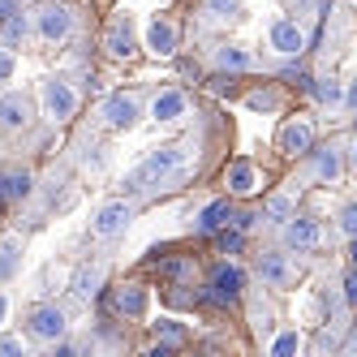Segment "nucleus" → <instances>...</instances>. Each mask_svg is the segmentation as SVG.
Wrapping results in <instances>:
<instances>
[{
    "mask_svg": "<svg viewBox=\"0 0 357 357\" xmlns=\"http://www.w3.org/2000/svg\"><path fill=\"white\" fill-rule=\"evenodd\" d=\"M340 228H344L349 237H357V202H349V207L340 211Z\"/></svg>",
    "mask_w": 357,
    "mask_h": 357,
    "instance_id": "2f4dec72",
    "label": "nucleus"
},
{
    "mask_svg": "<svg viewBox=\"0 0 357 357\" xmlns=\"http://www.w3.org/2000/svg\"><path fill=\"white\" fill-rule=\"evenodd\" d=\"M181 146H160V151H151V155L125 176V185H130V194H142V190H151V185H160L168 172H176L181 168Z\"/></svg>",
    "mask_w": 357,
    "mask_h": 357,
    "instance_id": "f257e3e1",
    "label": "nucleus"
},
{
    "mask_svg": "<svg viewBox=\"0 0 357 357\" xmlns=\"http://www.w3.org/2000/svg\"><path fill=\"white\" fill-rule=\"evenodd\" d=\"M0 353H5V357H17V353H22V340L5 336V340H0Z\"/></svg>",
    "mask_w": 357,
    "mask_h": 357,
    "instance_id": "72a5a7b5",
    "label": "nucleus"
},
{
    "mask_svg": "<svg viewBox=\"0 0 357 357\" xmlns=\"http://www.w3.org/2000/svg\"><path fill=\"white\" fill-rule=\"evenodd\" d=\"M116 310H121L125 319H142V314H146V289H142V284H125V289L116 293Z\"/></svg>",
    "mask_w": 357,
    "mask_h": 357,
    "instance_id": "dca6fc26",
    "label": "nucleus"
},
{
    "mask_svg": "<svg viewBox=\"0 0 357 357\" xmlns=\"http://www.w3.org/2000/svg\"><path fill=\"white\" fill-rule=\"evenodd\" d=\"M245 108H250V112H275V108H280V91H271V86L250 91V95H245Z\"/></svg>",
    "mask_w": 357,
    "mask_h": 357,
    "instance_id": "5701e85b",
    "label": "nucleus"
},
{
    "mask_svg": "<svg viewBox=\"0 0 357 357\" xmlns=\"http://www.w3.org/2000/svg\"><path fill=\"white\" fill-rule=\"evenodd\" d=\"M314 95H319L323 108H344V82H336V78H319Z\"/></svg>",
    "mask_w": 357,
    "mask_h": 357,
    "instance_id": "412c9836",
    "label": "nucleus"
},
{
    "mask_svg": "<svg viewBox=\"0 0 357 357\" xmlns=\"http://www.w3.org/2000/svg\"><path fill=\"white\" fill-rule=\"evenodd\" d=\"M5 194H9V198H26V194H31V176H26V172L5 176Z\"/></svg>",
    "mask_w": 357,
    "mask_h": 357,
    "instance_id": "cd10ccee",
    "label": "nucleus"
},
{
    "mask_svg": "<svg viewBox=\"0 0 357 357\" xmlns=\"http://www.w3.org/2000/svg\"><path fill=\"white\" fill-rule=\"evenodd\" d=\"M259 275L267 280V284L284 289V284H293V280H297V267L284 259V254H263V263H259Z\"/></svg>",
    "mask_w": 357,
    "mask_h": 357,
    "instance_id": "f8f14e48",
    "label": "nucleus"
},
{
    "mask_svg": "<svg viewBox=\"0 0 357 357\" xmlns=\"http://www.w3.org/2000/svg\"><path fill=\"white\" fill-rule=\"evenodd\" d=\"M254 327H259L263 336H271V331H275V323H271V310H254Z\"/></svg>",
    "mask_w": 357,
    "mask_h": 357,
    "instance_id": "473e14b6",
    "label": "nucleus"
},
{
    "mask_svg": "<svg viewBox=\"0 0 357 357\" xmlns=\"http://www.w3.org/2000/svg\"><path fill=\"white\" fill-rule=\"evenodd\" d=\"M344 297H349V301H353V305H357V271H353V275H349V280H344Z\"/></svg>",
    "mask_w": 357,
    "mask_h": 357,
    "instance_id": "e433bc0d",
    "label": "nucleus"
},
{
    "mask_svg": "<svg viewBox=\"0 0 357 357\" xmlns=\"http://www.w3.org/2000/svg\"><path fill=\"white\" fill-rule=\"evenodd\" d=\"M99 284H104V267H82L78 275H73V293L78 297H95Z\"/></svg>",
    "mask_w": 357,
    "mask_h": 357,
    "instance_id": "4be33fe9",
    "label": "nucleus"
},
{
    "mask_svg": "<svg viewBox=\"0 0 357 357\" xmlns=\"http://www.w3.org/2000/svg\"><path fill=\"white\" fill-rule=\"evenodd\" d=\"M17 267H22V241L5 237V241H0V280H13Z\"/></svg>",
    "mask_w": 357,
    "mask_h": 357,
    "instance_id": "aec40b11",
    "label": "nucleus"
},
{
    "mask_svg": "<svg viewBox=\"0 0 357 357\" xmlns=\"http://www.w3.org/2000/svg\"><path fill=\"white\" fill-rule=\"evenodd\" d=\"M13 73H17L13 52H5V47H0V82H13Z\"/></svg>",
    "mask_w": 357,
    "mask_h": 357,
    "instance_id": "7c9ffc66",
    "label": "nucleus"
},
{
    "mask_svg": "<svg viewBox=\"0 0 357 357\" xmlns=\"http://www.w3.org/2000/svg\"><path fill=\"white\" fill-rule=\"evenodd\" d=\"M146 52H155V56H172L176 52V26L168 17H151L146 22Z\"/></svg>",
    "mask_w": 357,
    "mask_h": 357,
    "instance_id": "6e6552de",
    "label": "nucleus"
},
{
    "mask_svg": "<svg viewBox=\"0 0 357 357\" xmlns=\"http://www.w3.org/2000/svg\"><path fill=\"white\" fill-rule=\"evenodd\" d=\"M301 349V336L297 331H280V336L271 340V357H289V353H297Z\"/></svg>",
    "mask_w": 357,
    "mask_h": 357,
    "instance_id": "bb28decb",
    "label": "nucleus"
},
{
    "mask_svg": "<svg viewBox=\"0 0 357 357\" xmlns=\"http://www.w3.org/2000/svg\"><path fill=\"white\" fill-rule=\"evenodd\" d=\"M220 245H224V250H241V233H224Z\"/></svg>",
    "mask_w": 357,
    "mask_h": 357,
    "instance_id": "c9c22d12",
    "label": "nucleus"
},
{
    "mask_svg": "<svg viewBox=\"0 0 357 357\" xmlns=\"http://www.w3.org/2000/svg\"><path fill=\"white\" fill-rule=\"evenodd\" d=\"M9 310H13V305H9V297H5V293H0V327H5V319H9Z\"/></svg>",
    "mask_w": 357,
    "mask_h": 357,
    "instance_id": "58836bf2",
    "label": "nucleus"
},
{
    "mask_svg": "<svg viewBox=\"0 0 357 357\" xmlns=\"http://www.w3.org/2000/svg\"><path fill=\"white\" fill-rule=\"evenodd\" d=\"M349 353H357V327H353V336H349V344H344Z\"/></svg>",
    "mask_w": 357,
    "mask_h": 357,
    "instance_id": "a19ab883",
    "label": "nucleus"
},
{
    "mask_svg": "<svg viewBox=\"0 0 357 357\" xmlns=\"http://www.w3.org/2000/svg\"><path fill=\"white\" fill-rule=\"evenodd\" d=\"M215 65H220L224 73H241V69H254V56L245 52V47L228 43V47H215Z\"/></svg>",
    "mask_w": 357,
    "mask_h": 357,
    "instance_id": "a211bd4d",
    "label": "nucleus"
},
{
    "mask_svg": "<svg viewBox=\"0 0 357 357\" xmlns=\"http://www.w3.org/2000/svg\"><path fill=\"white\" fill-rule=\"evenodd\" d=\"M155 336H160L164 344H181V340H185V327L176 323V319H160V323H155Z\"/></svg>",
    "mask_w": 357,
    "mask_h": 357,
    "instance_id": "a878e982",
    "label": "nucleus"
},
{
    "mask_svg": "<svg viewBox=\"0 0 357 357\" xmlns=\"http://www.w3.org/2000/svg\"><path fill=\"white\" fill-rule=\"evenodd\" d=\"M130 220H134V207H130L125 198H112V202H104V207L95 211L91 233H95L99 241H112V237H121L125 228H130Z\"/></svg>",
    "mask_w": 357,
    "mask_h": 357,
    "instance_id": "f03ea898",
    "label": "nucleus"
},
{
    "mask_svg": "<svg viewBox=\"0 0 357 357\" xmlns=\"http://www.w3.org/2000/svg\"><path fill=\"white\" fill-rule=\"evenodd\" d=\"M185 108H190V99H185V91H176V86H168V91H160L155 99H151V116H155V121H181Z\"/></svg>",
    "mask_w": 357,
    "mask_h": 357,
    "instance_id": "9b49d317",
    "label": "nucleus"
},
{
    "mask_svg": "<svg viewBox=\"0 0 357 357\" xmlns=\"http://www.w3.org/2000/svg\"><path fill=\"white\" fill-rule=\"evenodd\" d=\"M5 39H13V43H22V39H26V17H5Z\"/></svg>",
    "mask_w": 357,
    "mask_h": 357,
    "instance_id": "c756f323",
    "label": "nucleus"
},
{
    "mask_svg": "<svg viewBox=\"0 0 357 357\" xmlns=\"http://www.w3.org/2000/svg\"><path fill=\"white\" fill-rule=\"evenodd\" d=\"M31 121V99L22 91H5L0 95V125L5 130H22V125Z\"/></svg>",
    "mask_w": 357,
    "mask_h": 357,
    "instance_id": "1a4fd4ad",
    "label": "nucleus"
},
{
    "mask_svg": "<svg viewBox=\"0 0 357 357\" xmlns=\"http://www.w3.org/2000/svg\"><path fill=\"white\" fill-rule=\"evenodd\" d=\"M284 241H289L293 250H314V245L323 241V233H319L314 220H297V215H293V220L284 224Z\"/></svg>",
    "mask_w": 357,
    "mask_h": 357,
    "instance_id": "ddd939ff",
    "label": "nucleus"
},
{
    "mask_svg": "<svg viewBox=\"0 0 357 357\" xmlns=\"http://www.w3.org/2000/svg\"><path fill=\"white\" fill-rule=\"evenodd\" d=\"M164 271H168V275H185V271H190V263H181V259H176V263H168Z\"/></svg>",
    "mask_w": 357,
    "mask_h": 357,
    "instance_id": "4c0bfd02",
    "label": "nucleus"
},
{
    "mask_svg": "<svg viewBox=\"0 0 357 357\" xmlns=\"http://www.w3.org/2000/svg\"><path fill=\"white\" fill-rule=\"evenodd\" d=\"M211 91H215V95H228V91H233V82H224V78H215V82H211Z\"/></svg>",
    "mask_w": 357,
    "mask_h": 357,
    "instance_id": "ea45409f",
    "label": "nucleus"
},
{
    "mask_svg": "<svg viewBox=\"0 0 357 357\" xmlns=\"http://www.w3.org/2000/svg\"><path fill=\"white\" fill-rule=\"evenodd\" d=\"M39 35L47 43H56V39H69L73 35V13L65 5H43L39 9Z\"/></svg>",
    "mask_w": 357,
    "mask_h": 357,
    "instance_id": "0eeeda50",
    "label": "nucleus"
},
{
    "mask_svg": "<svg viewBox=\"0 0 357 357\" xmlns=\"http://www.w3.org/2000/svg\"><path fill=\"white\" fill-rule=\"evenodd\" d=\"M340 168H344L340 151H336V146H323L319 160H314V176H319L323 185H336V181H340Z\"/></svg>",
    "mask_w": 357,
    "mask_h": 357,
    "instance_id": "f3484780",
    "label": "nucleus"
},
{
    "mask_svg": "<svg viewBox=\"0 0 357 357\" xmlns=\"http://www.w3.org/2000/svg\"><path fill=\"white\" fill-rule=\"evenodd\" d=\"M228 190H233V194H254V190H259V168H254L250 160H237L233 168H228Z\"/></svg>",
    "mask_w": 357,
    "mask_h": 357,
    "instance_id": "2eb2a0df",
    "label": "nucleus"
},
{
    "mask_svg": "<svg viewBox=\"0 0 357 357\" xmlns=\"http://www.w3.org/2000/svg\"><path fill=\"white\" fill-rule=\"evenodd\" d=\"M5 13H13V5H9V0H0V17H5Z\"/></svg>",
    "mask_w": 357,
    "mask_h": 357,
    "instance_id": "79ce46f5",
    "label": "nucleus"
},
{
    "mask_svg": "<svg viewBox=\"0 0 357 357\" xmlns=\"http://www.w3.org/2000/svg\"><path fill=\"white\" fill-rule=\"evenodd\" d=\"M211 17H241V0H207Z\"/></svg>",
    "mask_w": 357,
    "mask_h": 357,
    "instance_id": "c85d7f7f",
    "label": "nucleus"
},
{
    "mask_svg": "<svg viewBox=\"0 0 357 357\" xmlns=\"http://www.w3.org/2000/svg\"><path fill=\"white\" fill-rule=\"evenodd\" d=\"M267 220H280V224H289V220H293V198H284V194L267 198Z\"/></svg>",
    "mask_w": 357,
    "mask_h": 357,
    "instance_id": "b1692460",
    "label": "nucleus"
},
{
    "mask_svg": "<svg viewBox=\"0 0 357 357\" xmlns=\"http://www.w3.org/2000/svg\"><path fill=\"white\" fill-rule=\"evenodd\" d=\"M353 263H357V237H353Z\"/></svg>",
    "mask_w": 357,
    "mask_h": 357,
    "instance_id": "37998d69",
    "label": "nucleus"
},
{
    "mask_svg": "<svg viewBox=\"0 0 357 357\" xmlns=\"http://www.w3.org/2000/svg\"><path fill=\"white\" fill-rule=\"evenodd\" d=\"M138 116H142L138 95H130V91H116V95H108V104H104V121L112 125V130H134V125H138Z\"/></svg>",
    "mask_w": 357,
    "mask_h": 357,
    "instance_id": "20e7f679",
    "label": "nucleus"
},
{
    "mask_svg": "<svg viewBox=\"0 0 357 357\" xmlns=\"http://www.w3.org/2000/svg\"><path fill=\"white\" fill-rule=\"evenodd\" d=\"M314 142V130L305 121H289L284 130H280V151H289V155H297V151H310Z\"/></svg>",
    "mask_w": 357,
    "mask_h": 357,
    "instance_id": "4468645a",
    "label": "nucleus"
},
{
    "mask_svg": "<svg viewBox=\"0 0 357 357\" xmlns=\"http://www.w3.org/2000/svg\"><path fill=\"white\" fill-rule=\"evenodd\" d=\"M267 35H271V47H275L280 56H297L301 47H305V31L297 26L293 17H275Z\"/></svg>",
    "mask_w": 357,
    "mask_h": 357,
    "instance_id": "39448f33",
    "label": "nucleus"
},
{
    "mask_svg": "<svg viewBox=\"0 0 357 357\" xmlns=\"http://www.w3.org/2000/svg\"><path fill=\"white\" fill-rule=\"evenodd\" d=\"M224 215H228V202H211L207 211H202V220H198V228L202 233H215V228L224 224Z\"/></svg>",
    "mask_w": 357,
    "mask_h": 357,
    "instance_id": "393cba45",
    "label": "nucleus"
},
{
    "mask_svg": "<svg viewBox=\"0 0 357 357\" xmlns=\"http://www.w3.org/2000/svg\"><path fill=\"white\" fill-rule=\"evenodd\" d=\"M237 289H241V271L237 267H220L215 271V284H211V297L215 301H233Z\"/></svg>",
    "mask_w": 357,
    "mask_h": 357,
    "instance_id": "6ab92c4d",
    "label": "nucleus"
},
{
    "mask_svg": "<svg viewBox=\"0 0 357 357\" xmlns=\"http://www.w3.org/2000/svg\"><path fill=\"white\" fill-rule=\"evenodd\" d=\"M353 168H357V142H353Z\"/></svg>",
    "mask_w": 357,
    "mask_h": 357,
    "instance_id": "c03bdc74",
    "label": "nucleus"
},
{
    "mask_svg": "<svg viewBox=\"0 0 357 357\" xmlns=\"http://www.w3.org/2000/svg\"><path fill=\"white\" fill-rule=\"evenodd\" d=\"M108 52L116 56V61H130L134 52H138V43H134V22L130 17H116L112 22V26H108Z\"/></svg>",
    "mask_w": 357,
    "mask_h": 357,
    "instance_id": "9d476101",
    "label": "nucleus"
},
{
    "mask_svg": "<svg viewBox=\"0 0 357 357\" xmlns=\"http://www.w3.org/2000/svg\"><path fill=\"white\" fill-rule=\"evenodd\" d=\"M344 108H349V112H357V78L344 86Z\"/></svg>",
    "mask_w": 357,
    "mask_h": 357,
    "instance_id": "f704fd0d",
    "label": "nucleus"
},
{
    "mask_svg": "<svg viewBox=\"0 0 357 357\" xmlns=\"http://www.w3.org/2000/svg\"><path fill=\"white\" fill-rule=\"evenodd\" d=\"M43 108H47L52 121H69L78 112V91H73L65 78H47L43 82Z\"/></svg>",
    "mask_w": 357,
    "mask_h": 357,
    "instance_id": "7ed1b4c3",
    "label": "nucleus"
},
{
    "mask_svg": "<svg viewBox=\"0 0 357 357\" xmlns=\"http://www.w3.org/2000/svg\"><path fill=\"white\" fill-rule=\"evenodd\" d=\"M65 327H69V319H65L61 305H39V310L31 314V336L35 340H61Z\"/></svg>",
    "mask_w": 357,
    "mask_h": 357,
    "instance_id": "423d86ee",
    "label": "nucleus"
}]
</instances>
